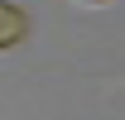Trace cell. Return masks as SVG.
I'll return each instance as SVG.
<instances>
[{
    "label": "cell",
    "instance_id": "obj_1",
    "mask_svg": "<svg viewBox=\"0 0 125 120\" xmlns=\"http://www.w3.org/2000/svg\"><path fill=\"white\" fill-rule=\"evenodd\" d=\"M24 34H29V19H24V10H19V5H10V0H0V48L19 43Z\"/></svg>",
    "mask_w": 125,
    "mask_h": 120
}]
</instances>
